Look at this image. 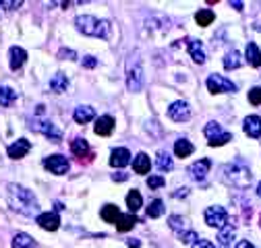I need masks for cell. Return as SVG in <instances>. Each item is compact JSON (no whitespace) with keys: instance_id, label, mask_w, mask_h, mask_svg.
I'll return each instance as SVG.
<instances>
[{"instance_id":"cell-27","label":"cell","mask_w":261,"mask_h":248,"mask_svg":"<svg viewBox=\"0 0 261 248\" xmlns=\"http://www.w3.org/2000/svg\"><path fill=\"white\" fill-rule=\"evenodd\" d=\"M141 205H143V199H141V193L139 191H130L126 195V207H128L130 213H137L141 209Z\"/></svg>"},{"instance_id":"cell-4","label":"cell","mask_w":261,"mask_h":248,"mask_svg":"<svg viewBox=\"0 0 261 248\" xmlns=\"http://www.w3.org/2000/svg\"><path fill=\"white\" fill-rule=\"evenodd\" d=\"M143 60L139 52H133L126 60V87L128 91H141L143 87Z\"/></svg>"},{"instance_id":"cell-45","label":"cell","mask_w":261,"mask_h":248,"mask_svg":"<svg viewBox=\"0 0 261 248\" xmlns=\"http://www.w3.org/2000/svg\"><path fill=\"white\" fill-rule=\"evenodd\" d=\"M174 197H187L189 195V189H178V193H172Z\"/></svg>"},{"instance_id":"cell-6","label":"cell","mask_w":261,"mask_h":248,"mask_svg":"<svg viewBox=\"0 0 261 248\" xmlns=\"http://www.w3.org/2000/svg\"><path fill=\"white\" fill-rule=\"evenodd\" d=\"M207 141H210V147H222L226 145L228 141H232V133H228L224 131L218 122H207L205 124V129H203Z\"/></svg>"},{"instance_id":"cell-32","label":"cell","mask_w":261,"mask_h":248,"mask_svg":"<svg viewBox=\"0 0 261 248\" xmlns=\"http://www.w3.org/2000/svg\"><path fill=\"white\" fill-rule=\"evenodd\" d=\"M214 19H216V15H214L210 9H201L197 15H195V21H197L199 27H207V25H212Z\"/></svg>"},{"instance_id":"cell-23","label":"cell","mask_w":261,"mask_h":248,"mask_svg":"<svg viewBox=\"0 0 261 248\" xmlns=\"http://www.w3.org/2000/svg\"><path fill=\"white\" fill-rule=\"evenodd\" d=\"M50 89L54 91V93H64L69 89V79H67V75H62V73H56L52 79H50Z\"/></svg>"},{"instance_id":"cell-10","label":"cell","mask_w":261,"mask_h":248,"mask_svg":"<svg viewBox=\"0 0 261 248\" xmlns=\"http://www.w3.org/2000/svg\"><path fill=\"white\" fill-rule=\"evenodd\" d=\"M44 168L50 170V172L56 174V176H62V174L69 172L71 164H69V160L64 158V155H50V158L44 160Z\"/></svg>"},{"instance_id":"cell-19","label":"cell","mask_w":261,"mask_h":248,"mask_svg":"<svg viewBox=\"0 0 261 248\" xmlns=\"http://www.w3.org/2000/svg\"><path fill=\"white\" fill-rule=\"evenodd\" d=\"M71 151H73V155H77L81 162H83V158H91L89 155V143L83 137H75L71 141Z\"/></svg>"},{"instance_id":"cell-43","label":"cell","mask_w":261,"mask_h":248,"mask_svg":"<svg viewBox=\"0 0 261 248\" xmlns=\"http://www.w3.org/2000/svg\"><path fill=\"white\" fill-rule=\"evenodd\" d=\"M234 248H255V246H253L249 240H241V242H237V246H234Z\"/></svg>"},{"instance_id":"cell-24","label":"cell","mask_w":261,"mask_h":248,"mask_svg":"<svg viewBox=\"0 0 261 248\" xmlns=\"http://www.w3.org/2000/svg\"><path fill=\"white\" fill-rule=\"evenodd\" d=\"M137 224V217L133 215V213H128V215H120L118 220L114 222V226H116V230L118 232H128V230H133V226Z\"/></svg>"},{"instance_id":"cell-17","label":"cell","mask_w":261,"mask_h":248,"mask_svg":"<svg viewBox=\"0 0 261 248\" xmlns=\"http://www.w3.org/2000/svg\"><path fill=\"white\" fill-rule=\"evenodd\" d=\"M243 129L249 137L259 139L261 137V118L259 116H247L245 122H243Z\"/></svg>"},{"instance_id":"cell-36","label":"cell","mask_w":261,"mask_h":248,"mask_svg":"<svg viewBox=\"0 0 261 248\" xmlns=\"http://www.w3.org/2000/svg\"><path fill=\"white\" fill-rule=\"evenodd\" d=\"M164 184H166V180L162 178V176H149V178H147V186H149L151 191L162 189V186H164Z\"/></svg>"},{"instance_id":"cell-9","label":"cell","mask_w":261,"mask_h":248,"mask_svg":"<svg viewBox=\"0 0 261 248\" xmlns=\"http://www.w3.org/2000/svg\"><path fill=\"white\" fill-rule=\"evenodd\" d=\"M205 224L207 226H212V228H222V226H226L228 224V213H226V209L224 207H207L205 209Z\"/></svg>"},{"instance_id":"cell-8","label":"cell","mask_w":261,"mask_h":248,"mask_svg":"<svg viewBox=\"0 0 261 248\" xmlns=\"http://www.w3.org/2000/svg\"><path fill=\"white\" fill-rule=\"evenodd\" d=\"M207 89L212 93H234L237 85L232 81H228L226 77H222V75H210L207 77Z\"/></svg>"},{"instance_id":"cell-15","label":"cell","mask_w":261,"mask_h":248,"mask_svg":"<svg viewBox=\"0 0 261 248\" xmlns=\"http://www.w3.org/2000/svg\"><path fill=\"white\" fill-rule=\"evenodd\" d=\"M128 162H130V153L124 147H118L110 153V166L112 168H124Z\"/></svg>"},{"instance_id":"cell-44","label":"cell","mask_w":261,"mask_h":248,"mask_svg":"<svg viewBox=\"0 0 261 248\" xmlns=\"http://www.w3.org/2000/svg\"><path fill=\"white\" fill-rule=\"evenodd\" d=\"M126 246H128V248H139V246H141V242L130 238V240H126Z\"/></svg>"},{"instance_id":"cell-25","label":"cell","mask_w":261,"mask_h":248,"mask_svg":"<svg viewBox=\"0 0 261 248\" xmlns=\"http://www.w3.org/2000/svg\"><path fill=\"white\" fill-rule=\"evenodd\" d=\"M149 168H151V162H149V155L147 153H139L137 158L133 160V170L137 174H147Z\"/></svg>"},{"instance_id":"cell-42","label":"cell","mask_w":261,"mask_h":248,"mask_svg":"<svg viewBox=\"0 0 261 248\" xmlns=\"http://www.w3.org/2000/svg\"><path fill=\"white\" fill-rule=\"evenodd\" d=\"M112 180H114V182H124V180H128V174L116 172V174H112Z\"/></svg>"},{"instance_id":"cell-22","label":"cell","mask_w":261,"mask_h":248,"mask_svg":"<svg viewBox=\"0 0 261 248\" xmlns=\"http://www.w3.org/2000/svg\"><path fill=\"white\" fill-rule=\"evenodd\" d=\"M245 56H247V62H249L251 67H261V50L257 48L255 42H249V44H247Z\"/></svg>"},{"instance_id":"cell-35","label":"cell","mask_w":261,"mask_h":248,"mask_svg":"<svg viewBox=\"0 0 261 248\" xmlns=\"http://www.w3.org/2000/svg\"><path fill=\"white\" fill-rule=\"evenodd\" d=\"M172 168H174V164H172V158H170L168 153H164V151H162V153L158 155V170H160V172H170Z\"/></svg>"},{"instance_id":"cell-12","label":"cell","mask_w":261,"mask_h":248,"mask_svg":"<svg viewBox=\"0 0 261 248\" xmlns=\"http://www.w3.org/2000/svg\"><path fill=\"white\" fill-rule=\"evenodd\" d=\"M168 116H170L174 122H187V120L191 118V108H189L187 102L178 100V102H174V104L168 108Z\"/></svg>"},{"instance_id":"cell-28","label":"cell","mask_w":261,"mask_h":248,"mask_svg":"<svg viewBox=\"0 0 261 248\" xmlns=\"http://www.w3.org/2000/svg\"><path fill=\"white\" fill-rule=\"evenodd\" d=\"M241 65H243V60H241V54H239L237 50L228 52V54L224 56V69H226V71H234V69H239Z\"/></svg>"},{"instance_id":"cell-18","label":"cell","mask_w":261,"mask_h":248,"mask_svg":"<svg viewBox=\"0 0 261 248\" xmlns=\"http://www.w3.org/2000/svg\"><path fill=\"white\" fill-rule=\"evenodd\" d=\"M25 58H27V52H25L23 48L13 46V48L9 50V65H11L13 71H19V69L25 65Z\"/></svg>"},{"instance_id":"cell-40","label":"cell","mask_w":261,"mask_h":248,"mask_svg":"<svg viewBox=\"0 0 261 248\" xmlns=\"http://www.w3.org/2000/svg\"><path fill=\"white\" fill-rule=\"evenodd\" d=\"M58 56H60V58H69V60H75V58H77V54H75L73 50H64V48L58 52Z\"/></svg>"},{"instance_id":"cell-13","label":"cell","mask_w":261,"mask_h":248,"mask_svg":"<svg viewBox=\"0 0 261 248\" xmlns=\"http://www.w3.org/2000/svg\"><path fill=\"white\" fill-rule=\"evenodd\" d=\"M36 222L40 224V228H44L48 232H56L60 228V217L56 213H40L36 217Z\"/></svg>"},{"instance_id":"cell-46","label":"cell","mask_w":261,"mask_h":248,"mask_svg":"<svg viewBox=\"0 0 261 248\" xmlns=\"http://www.w3.org/2000/svg\"><path fill=\"white\" fill-rule=\"evenodd\" d=\"M230 7H234L237 11H243V3H239V0H234V3L230 0Z\"/></svg>"},{"instance_id":"cell-14","label":"cell","mask_w":261,"mask_h":248,"mask_svg":"<svg viewBox=\"0 0 261 248\" xmlns=\"http://www.w3.org/2000/svg\"><path fill=\"white\" fill-rule=\"evenodd\" d=\"M29 149H31V143H29L27 139H19V141H15L13 145H9L7 153H9L11 160H21V158H25V155H27Z\"/></svg>"},{"instance_id":"cell-5","label":"cell","mask_w":261,"mask_h":248,"mask_svg":"<svg viewBox=\"0 0 261 248\" xmlns=\"http://www.w3.org/2000/svg\"><path fill=\"white\" fill-rule=\"evenodd\" d=\"M168 226H170L172 232H176V236H178V240H180L182 244H191V242L195 244V242L199 240L197 232H195V230L189 226V220H185V217H180V215H170Z\"/></svg>"},{"instance_id":"cell-26","label":"cell","mask_w":261,"mask_h":248,"mask_svg":"<svg viewBox=\"0 0 261 248\" xmlns=\"http://www.w3.org/2000/svg\"><path fill=\"white\" fill-rule=\"evenodd\" d=\"M13 248H36V242H34V238H31L29 234L19 232L13 238Z\"/></svg>"},{"instance_id":"cell-47","label":"cell","mask_w":261,"mask_h":248,"mask_svg":"<svg viewBox=\"0 0 261 248\" xmlns=\"http://www.w3.org/2000/svg\"><path fill=\"white\" fill-rule=\"evenodd\" d=\"M257 195L261 197V182H259V186H257Z\"/></svg>"},{"instance_id":"cell-1","label":"cell","mask_w":261,"mask_h":248,"mask_svg":"<svg viewBox=\"0 0 261 248\" xmlns=\"http://www.w3.org/2000/svg\"><path fill=\"white\" fill-rule=\"evenodd\" d=\"M9 203L11 207L17 211V213H23L27 217H38L40 215V205H38V199L34 197L29 189L25 186H19V184H9Z\"/></svg>"},{"instance_id":"cell-2","label":"cell","mask_w":261,"mask_h":248,"mask_svg":"<svg viewBox=\"0 0 261 248\" xmlns=\"http://www.w3.org/2000/svg\"><path fill=\"white\" fill-rule=\"evenodd\" d=\"M222 180L230 186H237V189H247L253 182V174L245 160H234L222 168Z\"/></svg>"},{"instance_id":"cell-33","label":"cell","mask_w":261,"mask_h":248,"mask_svg":"<svg viewBox=\"0 0 261 248\" xmlns=\"http://www.w3.org/2000/svg\"><path fill=\"white\" fill-rule=\"evenodd\" d=\"M120 217V211H118V207L116 205H106L104 209H102V220L104 222H108V224H114L116 220Z\"/></svg>"},{"instance_id":"cell-20","label":"cell","mask_w":261,"mask_h":248,"mask_svg":"<svg viewBox=\"0 0 261 248\" xmlns=\"http://www.w3.org/2000/svg\"><path fill=\"white\" fill-rule=\"evenodd\" d=\"M187 46H189L191 58L197 62V65H203V62H205V52H203L201 42H199V40H187Z\"/></svg>"},{"instance_id":"cell-11","label":"cell","mask_w":261,"mask_h":248,"mask_svg":"<svg viewBox=\"0 0 261 248\" xmlns=\"http://www.w3.org/2000/svg\"><path fill=\"white\" fill-rule=\"evenodd\" d=\"M210 168H212V160H199V162H195L193 166H189V176L195 180V182H203L205 180V176H207V172H210Z\"/></svg>"},{"instance_id":"cell-41","label":"cell","mask_w":261,"mask_h":248,"mask_svg":"<svg viewBox=\"0 0 261 248\" xmlns=\"http://www.w3.org/2000/svg\"><path fill=\"white\" fill-rule=\"evenodd\" d=\"M193 248H214V244L210 240H197L193 244Z\"/></svg>"},{"instance_id":"cell-30","label":"cell","mask_w":261,"mask_h":248,"mask_svg":"<svg viewBox=\"0 0 261 248\" xmlns=\"http://www.w3.org/2000/svg\"><path fill=\"white\" fill-rule=\"evenodd\" d=\"M17 100V91L11 89V87H0V106L3 108H9L13 106Z\"/></svg>"},{"instance_id":"cell-29","label":"cell","mask_w":261,"mask_h":248,"mask_svg":"<svg viewBox=\"0 0 261 248\" xmlns=\"http://www.w3.org/2000/svg\"><path fill=\"white\" fill-rule=\"evenodd\" d=\"M234 224H226V226H222L220 228V232H218V240H220V244L222 246H228L230 244V240L234 238Z\"/></svg>"},{"instance_id":"cell-34","label":"cell","mask_w":261,"mask_h":248,"mask_svg":"<svg viewBox=\"0 0 261 248\" xmlns=\"http://www.w3.org/2000/svg\"><path fill=\"white\" fill-rule=\"evenodd\" d=\"M164 211H166L164 203H162L160 199H155V201H151V203H149V207H147V217H151V220H155V217L164 215Z\"/></svg>"},{"instance_id":"cell-31","label":"cell","mask_w":261,"mask_h":248,"mask_svg":"<svg viewBox=\"0 0 261 248\" xmlns=\"http://www.w3.org/2000/svg\"><path fill=\"white\" fill-rule=\"evenodd\" d=\"M193 151H195V147H193V143L187 141V139H178V141L174 143V153L178 155V158H189Z\"/></svg>"},{"instance_id":"cell-21","label":"cell","mask_w":261,"mask_h":248,"mask_svg":"<svg viewBox=\"0 0 261 248\" xmlns=\"http://www.w3.org/2000/svg\"><path fill=\"white\" fill-rule=\"evenodd\" d=\"M73 118H75L77 124H87V122H91L95 118V110L91 106H79V108H75Z\"/></svg>"},{"instance_id":"cell-16","label":"cell","mask_w":261,"mask_h":248,"mask_svg":"<svg viewBox=\"0 0 261 248\" xmlns=\"http://www.w3.org/2000/svg\"><path fill=\"white\" fill-rule=\"evenodd\" d=\"M93 131H95V135H100V137H108V135H112V131H114V118H112V116H102V118H97Z\"/></svg>"},{"instance_id":"cell-7","label":"cell","mask_w":261,"mask_h":248,"mask_svg":"<svg viewBox=\"0 0 261 248\" xmlns=\"http://www.w3.org/2000/svg\"><path fill=\"white\" fill-rule=\"evenodd\" d=\"M31 131H36V133H42L44 137H48L52 143H58L60 139H62V133L54 127V124L50 122V120H42V118H34L31 120Z\"/></svg>"},{"instance_id":"cell-37","label":"cell","mask_w":261,"mask_h":248,"mask_svg":"<svg viewBox=\"0 0 261 248\" xmlns=\"http://www.w3.org/2000/svg\"><path fill=\"white\" fill-rule=\"evenodd\" d=\"M249 102L253 106H261V87H253L249 91Z\"/></svg>"},{"instance_id":"cell-39","label":"cell","mask_w":261,"mask_h":248,"mask_svg":"<svg viewBox=\"0 0 261 248\" xmlns=\"http://www.w3.org/2000/svg\"><path fill=\"white\" fill-rule=\"evenodd\" d=\"M0 7H7V9H17V7H21V0H3V3H0Z\"/></svg>"},{"instance_id":"cell-3","label":"cell","mask_w":261,"mask_h":248,"mask_svg":"<svg viewBox=\"0 0 261 248\" xmlns=\"http://www.w3.org/2000/svg\"><path fill=\"white\" fill-rule=\"evenodd\" d=\"M75 25L81 34L85 36H91V38H102V40H110V34H112V27L108 21H100L91 15H79L75 19Z\"/></svg>"},{"instance_id":"cell-38","label":"cell","mask_w":261,"mask_h":248,"mask_svg":"<svg viewBox=\"0 0 261 248\" xmlns=\"http://www.w3.org/2000/svg\"><path fill=\"white\" fill-rule=\"evenodd\" d=\"M81 65H83L85 69H95V67H97V60H95L93 56H83V60H81Z\"/></svg>"}]
</instances>
